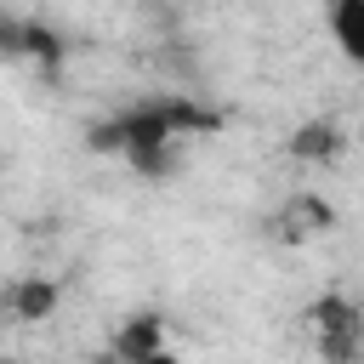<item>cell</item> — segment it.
<instances>
[{"mask_svg": "<svg viewBox=\"0 0 364 364\" xmlns=\"http://www.w3.org/2000/svg\"><path fill=\"white\" fill-rule=\"evenodd\" d=\"M0 307L11 313V324H40V318L57 313V279L23 273V279H11V284L0 290Z\"/></svg>", "mask_w": 364, "mask_h": 364, "instance_id": "obj_4", "label": "cell"}, {"mask_svg": "<svg viewBox=\"0 0 364 364\" xmlns=\"http://www.w3.org/2000/svg\"><path fill=\"white\" fill-rule=\"evenodd\" d=\"M307 336L318 347L324 364H358L364 358V307L347 301L341 290H324L318 301H307Z\"/></svg>", "mask_w": 364, "mask_h": 364, "instance_id": "obj_1", "label": "cell"}, {"mask_svg": "<svg viewBox=\"0 0 364 364\" xmlns=\"http://www.w3.org/2000/svg\"><path fill=\"white\" fill-rule=\"evenodd\" d=\"M0 364H11V358H0Z\"/></svg>", "mask_w": 364, "mask_h": 364, "instance_id": "obj_9", "label": "cell"}, {"mask_svg": "<svg viewBox=\"0 0 364 364\" xmlns=\"http://www.w3.org/2000/svg\"><path fill=\"white\" fill-rule=\"evenodd\" d=\"M154 353H165V318H159V313H131V318L114 330L108 364H131V358H154Z\"/></svg>", "mask_w": 364, "mask_h": 364, "instance_id": "obj_5", "label": "cell"}, {"mask_svg": "<svg viewBox=\"0 0 364 364\" xmlns=\"http://www.w3.org/2000/svg\"><path fill=\"white\" fill-rule=\"evenodd\" d=\"M284 154H290V159H301V165H336V159L347 154V131H341L330 114L301 119V125L284 136Z\"/></svg>", "mask_w": 364, "mask_h": 364, "instance_id": "obj_3", "label": "cell"}, {"mask_svg": "<svg viewBox=\"0 0 364 364\" xmlns=\"http://www.w3.org/2000/svg\"><path fill=\"white\" fill-rule=\"evenodd\" d=\"M102 364H108V358H102ZM131 364H182V358H176V353L165 347V353H154V358H131Z\"/></svg>", "mask_w": 364, "mask_h": 364, "instance_id": "obj_8", "label": "cell"}, {"mask_svg": "<svg viewBox=\"0 0 364 364\" xmlns=\"http://www.w3.org/2000/svg\"><path fill=\"white\" fill-rule=\"evenodd\" d=\"M330 228H336V205H330V199H318L313 188L290 193V199L279 205V216H273V239H284V245H307V239H324Z\"/></svg>", "mask_w": 364, "mask_h": 364, "instance_id": "obj_2", "label": "cell"}, {"mask_svg": "<svg viewBox=\"0 0 364 364\" xmlns=\"http://www.w3.org/2000/svg\"><path fill=\"white\" fill-rule=\"evenodd\" d=\"M324 23H330V40L341 46V57L364 68V0H336L324 11Z\"/></svg>", "mask_w": 364, "mask_h": 364, "instance_id": "obj_6", "label": "cell"}, {"mask_svg": "<svg viewBox=\"0 0 364 364\" xmlns=\"http://www.w3.org/2000/svg\"><path fill=\"white\" fill-rule=\"evenodd\" d=\"M23 28L28 17H0V57H23Z\"/></svg>", "mask_w": 364, "mask_h": 364, "instance_id": "obj_7", "label": "cell"}]
</instances>
